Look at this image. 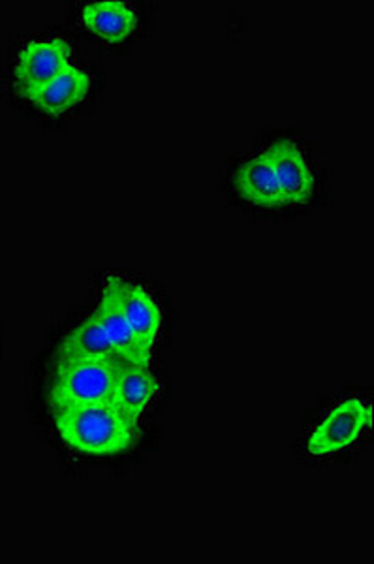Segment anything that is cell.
I'll list each match as a JSON object with an SVG mask.
<instances>
[{
    "instance_id": "6da1fadb",
    "label": "cell",
    "mask_w": 374,
    "mask_h": 564,
    "mask_svg": "<svg viewBox=\"0 0 374 564\" xmlns=\"http://www.w3.org/2000/svg\"><path fill=\"white\" fill-rule=\"evenodd\" d=\"M58 435L70 448L92 456H116L132 448L138 423L110 403L53 412Z\"/></svg>"
},
{
    "instance_id": "7a4b0ae2",
    "label": "cell",
    "mask_w": 374,
    "mask_h": 564,
    "mask_svg": "<svg viewBox=\"0 0 374 564\" xmlns=\"http://www.w3.org/2000/svg\"><path fill=\"white\" fill-rule=\"evenodd\" d=\"M119 358L57 361L50 404L52 411H66L85 404H113Z\"/></svg>"
},
{
    "instance_id": "3957f363",
    "label": "cell",
    "mask_w": 374,
    "mask_h": 564,
    "mask_svg": "<svg viewBox=\"0 0 374 564\" xmlns=\"http://www.w3.org/2000/svg\"><path fill=\"white\" fill-rule=\"evenodd\" d=\"M70 45L63 39L29 42L21 50L15 65V82L21 97L29 100L66 66H70Z\"/></svg>"
},
{
    "instance_id": "277c9868",
    "label": "cell",
    "mask_w": 374,
    "mask_h": 564,
    "mask_svg": "<svg viewBox=\"0 0 374 564\" xmlns=\"http://www.w3.org/2000/svg\"><path fill=\"white\" fill-rule=\"evenodd\" d=\"M371 423V409L362 399H346L337 404L309 436V452L329 456L354 444Z\"/></svg>"
},
{
    "instance_id": "5b68a950",
    "label": "cell",
    "mask_w": 374,
    "mask_h": 564,
    "mask_svg": "<svg viewBox=\"0 0 374 564\" xmlns=\"http://www.w3.org/2000/svg\"><path fill=\"white\" fill-rule=\"evenodd\" d=\"M277 177L283 204L304 206L315 193V175L310 172L304 151L296 141H277L265 151Z\"/></svg>"
},
{
    "instance_id": "8992f818",
    "label": "cell",
    "mask_w": 374,
    "mask_h": 564,
    "mask_svg": "<svg viewBox=\"0 0 374 564\" xmlns=\"http://www.w3.org/2000/svg\"><path fill=\"white\" fill-rule=\"evenodd\" d=\"M106 286L116 295L117 302L123 308L124 316L129 318L130 326L136 332L138 339L142 340L143 347L153 352L158 329H161V308L155 300L143 286L123 281L121 276H110Z\"/></svg>"
},
{
    "instance_id": "52a82bcc",
    "label": "cell",
    "mask_w": 374,
    "mask_h": 564,
    "mask_svg": "<svg viewBox=\"0 0 374 564\" xmlns=\"http://www.w3.org/2000/svg\"><path fill=\"white\" fill-rule=\"evenodd\" d=\"M95 315L106 329L117 358L130 366H151V350L143 347L142 340L138 339L136 332L130 326L129 318L124 316L123 308L108 286L103 289L102 300L98 303Z\"/></svg>"
},
{
    "instance_id": "ba28073f",
    "label": "cell",
    "mask_w": 374,
    "mask_h": 564,
    "mask_svg": "<svg viewBox=\"0 0 374 564\" xmlns=\"http://www.w3.org/2000/svg\"><path fill=\"white\" fill-rule=\"evenodd\" d=\"M161 391V382L148 367L130 366L121 361L117 369L113 406L124 416L136 422L148 404L155 401Z\"/></svg>"
},
{
    "instance_id": "9c48e42d",
    "label": "cell",
    "mask_w": 374,
    "mask_h": 564,
    "mask_svg": "<svg viewBox=\"0 0 374 564\" xmlns=\"http://www.w3.org/2000/svg\"><path fill=\"white\" fill-rule=\"evenodd\" d=\"M91 90V76L89 72L81 70L78 66H66L58 76L53 77L50 84L29 98L34 106L50 116H61L68 109L76 108L84 102Z\"/></svg>"
},
{
    "instance_id": "30bf717a",
    "label": "cell",
    "mask_w": 374,
    "mask_h": 564,
    "mask_svg": "<svg viewBox=\"0 0 374 564\" xmlns=\"http://www.w3.org/2000/svg\"><path fill=\"white\" fill-rule=\"evenodd\" d=\"M81 20L95 36L110 44H121L138 26L136 12L129 4L117 0L87 4L81 12Z\"/></svg>"
},
{
    "instance_id": "8fae6325",
    "label": "cell",
    "mask_w": 374,
    "mask_h": 564,
    "mask_svg": "<svg viewBox=\"0 0 374 564\" xmlns=\"http://www.w3.org/2000/svg\"><path fill=\"white\" fill-rule=\"evenodd\" d=\"M235 188L239 196L260 207L284 206L277 177L273 172L272 162L264 154L254 156L239 167L235 174Z\"/></svg>"
},
{
    "instance_id": "7c38bea8",
    "label": "cell",
    "mask_w": 374,
    "mask_h": 564,
    "mask_svg": "<svg viewBox=\"0 0 374 564\" xmlns=\"http://www.w3.org/2000/svg\"><path fill=\"white\" fill-rule=\"evenodd\" d=\"M117 358L102 324L92 313L87 321L74 327L66 335L57 350V361H72V359Z\"/></svg>"
}]
</instances>
